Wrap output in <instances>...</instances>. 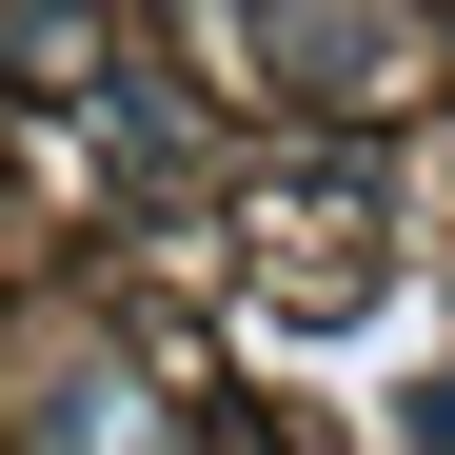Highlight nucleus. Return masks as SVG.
Segmentation results:
<instances>
[{
    "label": "nucleus",
    "instance_id": "f257e3e1",
    "mask_svg": "<svg viewBox=\"0 0 455 455\" xmlns=\"http://www.w3.org/2000/svg\"><path fill=\"white\" fill-rule=\"evenodd\" d=\"M258 40H277V60H297L317 100H376V80H396V40H376L356 0H258Z\"/></svg>",
    "mask_w": 455,
    "mask_h": 455
}]
</instances>
